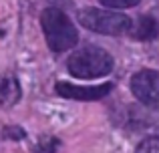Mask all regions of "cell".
Returning a JSON list of instances; mask_svg holds the SVG:
<instances>
[{"label":"cell","instance_id":"8fae6325","mask_svg":"<svg viewBox=\"0 0 159 153\" xmlns=\"http://www.w3.org/2000/svg\"><path fill=\"white\" fill-rule=\"evenodd\" d=\"M2 137L4 139H14V141H18V139H24V137H26V133H24V129H20V127H6V129L2 131Z\"/></svg>","mask_w":159,"mask_h":153},{"label":"cell","instance_id":"30bf717a","mask_svg":"<svg viewBox=\"0 0 159 153\" xmlns=\"http://www.w3.org/2000/svg\"><path fill=\"white\" fill-rule=\"evenodd\" d=\"M103 6L107 8H113V10H123V8H133L137 6L139 0H99Z\"/></svg>","mask_w":159,"mask_h":153},{"label":"cell","instance_id":"3957f363","mask_svg":"<svg viewBox=\"0 0 159 153\" xmlns=\"http://www.w3.org/2000/svg\"><path fill=\"white\" fill-rule=\"evenodd\" d=\"M79 22L85 28L107 36H121L131 30V18L115 10L101 8H83L79 10Z\"/></svg>","mask_w":159,"mask_h":153},{"label":"cell","instance_id":"8992f818","mask_svg":"<svg viewBox=\"0 0 159 153\" xmlns=\"http://www.w3.org/2000/svg\"><path fill=\"white\" fill-rule=\"evenodd\" d=\"M20 83L14 75H0V105L12 107L20 101Z\"/></svg>","mask_w":159,"mask_h":153},{"label":"cell","instance_id":"9c48e42d","mask_svg":"<svg viewBox=\"0 0 159 153\" xmlns=\"http://www.w3.org/2000/svg\"><path fill=\"white\" fill-rule=\"evenodd\" d=\"M135 153H159V137H147L139 143Z\"/></svg>","mask_w":159,"mask_h":153},{"label":"cell","instance_id":"7a4b0ae2","mask_svg":"<svg viewBox=\"0 0 159 153\" xmlns=\"http://www.w3.org/2000/svg\"><path fill=\"white\" fill-rule=\"evenodd\" d=\"M40 24L47 44L52 52H66L79 43L77 28L61 8H44L40 14Z\"/></svg>","mask_w":159,"mask_h":153},{"label":"cell","instance_id":"277c9868","mask_svg":"<svg viewBox=\"0 0 159 153\" xmlns=\"http://www.w3.org/2000/svg\"><path fill=\"white\" fill-rule=\"evenodd\" d=\"M131 93L139 99V103L159 113V71H137L131 77Z\"/></svg>","mask_w":159,"mask_h":153},{"label":"cell","instance_id":"6da1fadb","mask_svg":"<svg viewBox=\"0 0 159 153\" xmlns=\"http://www.w3.org/2000/svg\"><path fill=\"white\" fill-rule=\"evenodd\" d=\"M115 67V61L105 48L95 47V44H85L79 51H75L66 61V69L75 79H101L107 77Z\"/></svg>","mask_w":159,"mask_h":153},{"label":"cell","instance_id":"ba28073f","mask_svg":"<svg viewBox=\"0 0 159 153\" xmlns=\"http://www.w3.org/2000/svg\"><path fill=\"white\" fill-rule=\"evenodd\" d=\"M58 147H61V141H58L57 137L44 135V137H40L39 143L34 145V153H57Z\"/></svg>","mask_w":159,"mask_h":153},{"label":"cell","instance_id":"5b68a950","mask_svg":"<svg viewBox=\"0 0 159 153\" xmlns=\"http://www.w3.org/2000/svg\"><path fill=\"white\" fill-rule=\"evenodd\" d=\"M111 89H113L111 83L83 87V85H75V83L58 81L57 85H54L57 95H61L62 99H70V101H99V99H105L107 95L111 93Z\"/></svg>","mask_w":159,"mask_h":153},{"label":"cell","instance_id":"52a82bcc","mask_svg":"<svg viewBox=\"0 0 159 153\" xmlns=\"http://www.w3.org/2000/svg\"><path fill=\"white\" fill-rule=\"evenodd\" d=\"M159 34V26L155 22V18L153 16H139V20H137V28L133 30V36H135L137 40H153L157 38Z\"/></svg>","mask_w":159,"mask_h":153}]
</instances>
